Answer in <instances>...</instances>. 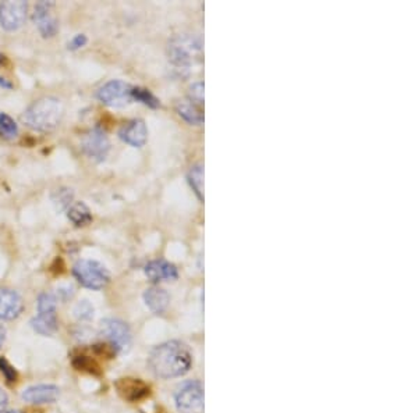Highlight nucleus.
I'll return each mask as SVG.
<instances>
[{
	"mask_svg": "<svg viewBox=\"0 0 418 413\" xmlns=\"http://www.w3.org/2000/svg\"><path fill=\"white\" fill-rule=\"evenodd\" d=\"M191 354L180 341H167L155 347L148 358L152 373L159 379L184 376L191 367Z\"/></svg>",
	"mask_w": 418,
	"mask_h": 413,
	"instance_id": "obj_1",
	"label": "nucleus"
},
{
	"mask_svg": "<svg viewBox=\"0 0 418 413\" xmlns=\"http://www.w3.org/2000/svg\"><path fill=\"white\" fill-rule=\"evenodd\" d=\"M63 113H64L63 103L54 96H46L34 102L28 108L23 116V121L31 130L48 133L55 130L60 124Z\"/></svg>",
	"mask_w": 418,
	"mask_h": 413,
	"instance_id": "obj_2",
	"label": "nucleus"
},
{
	"mask_svg": "<svg viewBox=\"0 0 418 413\" xmlns=\"http://www.w3.org/2000/svg\"><path fill=\"white\" fill-rule=\"evenodd\" d=\"M199 36L193 34H180L169 42L167 55L170 61L183 68H189L202 61L204 49Z\"/></svg>",
	"mask_w": 418,
	"mask_h": 413,
	"instance_id": "obj_3",
	"label": "nucleus"
},
{
	"mask_svg": "<svg viewBox=\"0 0 418 413\" xmlns=\"http://www.w3.org/2000/svg\"><path fill=\"white\" fill-rule=\"evenodd\" d=\"M73 275L83 287L95 291L105 288L111 280L108 269L99 262L91 259L79 260L73 267Z\"/></svg>",
	"mask_w": 418,
	"mask_h": 413,
	"instance_id": "obj_4",
	"label": "nucleus"
},
{
	"mask_svg": "<svg viewBox=\"0 0 418 413\" xmlns=\"http://www.w3.org/2000/svg\"><path fill=\"white\" fill-rule=\"evenodd\" d=\"M131 92H133V86L130 83L120 81V80H113L99 88L96 98L109 108L120 109V108H126L127 105L133 102Z\"/></svg>",
	"mask_w": 418,
	"mask_h": 413,
	"instance_id": "obj_5",
	"label": "nucleus"
},
{
	"mask_svg": "<svg viewBox=\"0 0 418 413\" xmlns=\"http://www.w3.org/2000/svg\"><path fill=\"white\" fill-rule=\"evenodd\" d=\"M101 334L108 340L116 352H127L131 347L129 326L119 319H105L101 323Z\"/></svg>",
	"mask_w": 418,
	"mask_h": 413,
	"instance_id": "obj_6",
	"label": "nucleus"
},
{
	"mask_svg": "<svg viewBox=\"0 0 418 413\" xmlns=\"http://www.w3.org/2000/svg\"><path fill=\"white\" fill-rule=\"evenodd\" d=\"M176 407L181 412H195L204 407V386L196 380L183 383L174 394Z\"/></svg>",
	"mask_w": 418,
	"mask_h": 413,
	"instance_id": "obj_7",
	"label": "nucleus"
},
{
	"mask_svg": "<svg viewBox=\"0 0 418 413\" xmlns=\"http://www.w3.org/2000/svg\"><path fill=\"white\" fill-rule=\"evenodd\" d=\"M81 149L89 159L95 162H104L109 153L111 142L105 131H102L101 128H94L84 136Z\"/></svg>",
	"mask_w": 418,
	"mask_h": 413,
	"instance_id": "obj_8",
	"label": "nucleus"
},
{
	"mask_svg": "<svg viewBox=\"0 0 418 413\" xmlns=\"http://www.w3.org/2000/svg\"><path fill=\"white\" fill-rule=\"evenodd\" d=\"M27 1H4L0 4V26L6 31H16L26 23Z\"/></svg>",
	"mask_w": 418,
	"mask_h": 413,
	"instance_id": "obj_9",
	"label": "nucleus"
},
{
	"mask_svg": "<svg viewBox=\"0 0 418 413\" xmlns=\"http://www.w3.org/2000/svg\"><path fill=\"white\" fill-rule=\"evenodd\" d=\"M55 3L54 1H39L35 6L34 11V23L38 27V31L44 38H52L55 36L57 29H59V23L54 14Z\"/></svg>",
	"mask_w": 418,
	"mask_h": 413,
	"instance_id": "obj_10",
	"label": "nucleus"
},
{
	"mask_svg": "<svg viewBox=\"0 0 418 413\" xmlns=\"http://www.w3.org/2000/svg\"><path fill=\"white\" fill-rule=\"evenodd\" d=\"M116 389L120 394V397L129 402H139L141 399L146 398L149 395V386H146L139 379H120L116 382Z\"/></svg>",
	"mask_w": 418,
	"mask_h": 413,
	"instance_id": "obj_11",
	"label": "nucleus"
},
{
	"mask_svg": "<svg viewBox=\"0 0 418 413\" xmlns=\"http://www.w3.org/2000/svg\"><path fill=\"white\" fill-rule=\"evenodd\" d=\"M21 297L9 288H0V320H13L23 310Z\"/></svg>",
	"mask_w": 418,
	"mask_h": 413,
	"instance_id": "obj_12",
	"label": "nucleus"
},
{
	"mask_svg": "<svg viewBox=\"0 0 418 413\" xmlns=\"http://www.w3.org/2000/svg\"><path fill=\"white\" fill-rule=\"evenodd\" d=\"M60 391L54 384H38V386L28 387L23 392V399L28 404H52L59 398Z\"/></svg>",
	"mask_w": 418,
	"mask_h": 413,
	"instance_id": "obj_13",
	"label": "nucleus"
},
{
	"mask_svg": "<svg viewBox=\"0 0 418 413\" xmlns=\"http://www.w3.org/2000/svg\"><path fill=\"white\" fill-rule=\"evenodd\" d=\"M119 137L134 148H141L148 139V130L142 120H131L120 128Z\"/></svg>",
	"mask_w": 418,
	"mask_h": 413,
	"instance_id": "obj_14",
	"label": "nucleus"
},
{
	"mask_svg": "<svg viewBox=\"0 0 418 413\" xmlns=\"http://www.w3.org/2000/svg\"><path fill=\"white\" fill-rule=\"evenodd\" d=\"M144 272L151 281H155V282L174 281L179 277L176 266L166 260H152L145 266Z\"/></svg>",
	"mask_w": 418,
	"mask_h": 413,
	"instance_id": "obj_15",
	"label": "nucleus"
},
{
	"mask_svg": "<svg viewBox=\"0 0 418 413\" xmlns=\"http://www.w3.org/2000/svg\"><path fill=\"white\" fill-rule=\"evenodd\" d=\"M144 301L154 313H162L169 305V294L164 288L151 287L144 292Z\"/></svg>",
	"mask_w": 418,
	"mask_h": 413,
	"instance_id": "obj_16",
	"label": "nucleus"
},
{
	"mask_svg": "<svg viewBox=\"0 0 418 413\" xmlns=\"http://www.w3.org/2000/svg\"><path fill=\"white\" fill-rule=\"evenodd\" d=\"M176 111L179 116L187 121L191 126H201L204 123V113L201 111V106H198L190 99L187 101H180L176 105Z\"/></svg>",
	"mask_w": 418,
	"mask_h": 413,
	"instance_id": "obj_17",
	"label": "nucleus"
},
{
	"mask_svg": "<svg viewBox=\"0 0 418 413\" xmlns=\"http://www.w3.org/2000/svg\"><path fill=\"white\" fill-rule=\"evenodd\" d=\"M67 218L74 225L84 227L92 221V215L83 202H76L67 209Z\"/></svg>",
	"mask_w": 418,
	"mask_h": 413,
	"instance_id": "obj_18",
	"label": "nucleus"
},
{
	"mask_svg": "<svg viewBox=\"0 0 418 413\" xmlns=\"http://www.w3.org/2000/svg\"><path fill=\"white\" fill-rule=\"evenodd\" d=\"M32 329L42 334V335H51L57 329V320L56 315H38L31 322Z\"/></svg>",
	"mask_w": 418,
	"mask_h": 413,
	"instance_id": "obj_19",
	"label": "nucleus"
},
{
	"mask_svg": "<svg viewBox=\"0 0 418 413\" xmlns=\"http://www.w3.org/2000/svg\"><path fill=\"white\" fill-rule=\"evenodd\" d=\"M189 183L199 200H204V165H195L189 171Z\"/></svg>",
	"mask_w": 418,
	"mask_h": 413,
	"instance_id": "obj_20",
	"label": "nucleus"
},
{
	"mask_svg": "<svg viewBox=\"0 0 418 413\" xmlns=\"http://www.w3.org/2000/svg\"><path fill=\"white\" fill-rule=\"evenodd\" d=\"M19 134L17 123L7 114H0V137L4 139H14Z\"/></svg>",
	"mask_w": 418,
	"mask_h": 413,
	"instance_id": "obj_21",
	"label": "nucleus"
},
{
	"mask_svg": "<svg viewBox=\"0 0 418 413\" xmlns=\"http://www.w3.org/2000/svg\"><path fill=\"white\" fill-rule=\"evenodd\" d=\"M74 193L69 188H59L52 195V200L57 210H66L73 205Z\"/></svg>",
	"mask_w": 418,
	"mask_h": 413,
	"instance_id": "obj_22",
	"label": "nucleus"
},
{
	"mask_svg": "<svg viewBox=\"0 0 418 413\" xmlns=\"http://www.w3.org/2000/svg\"><path fill=\"white\" fill-rule=\"evenodd\" d=\"M56 300L54 294H41L38 298V315H56Z\"/></svg>",
	"mask_w": 418,
	"mask_h": 413,
	"instance_id": "obj_23",
	"label": "nucleus"
},
{
	"mask_svg": "<svg viewBox=\"0 0 418 413\" xmlns=\"http://www.w3.org/2000/svg\"><path fill=\"white\" fill-rule=\"evenodd\" d=\"M133 101H137L141 102L149 108H158L159 106V101L148 91V89H144V88H134L133 86Z\"/></svg>",
	"mask_w": 418,
	"mask_h": 413,
	"instance_id": "obj_24",
	"label": "nucleus"
},
{
	"mask_svg": "<svg viewBox=\"0 0 418 413\" xmlns=\"http://www.w3.org/2000/svg\"><path fill=\"white\" fill-rule=\"evenodd\" d=\"M74 316L80 320V322H88L94 317V306L88 302L86 300H84L81 302L77 303L74 307Z\"/></svg>",
	"mask_w": 418,
	"mask_h": 413,
	"instance_id": "obj_25",
	"label": "nucleus"
},
{
	"mask_svg": "<svg viewBox=\"0 0 418 413\" xmlns=\"http://www.w3.org/2000/svg\"><path fill=\"white\" fill-rule=\"evenodd\" d=\"M189 99L191 102L196 103L198 106H202L204 105V83L198 81V83H194L190 86Z\"/></svg>",
	"mask_w": 418,
	"mask_h": 413,
	"instance_id": "obj_26",
	"label": "nucleus"
},
{
	"mask_svg": "<svg viewBox=\"0 0 418 413\" xmlns=\"http://www.w3.org/2000/svg\"><path fill=\"white\" fill-rule=\"evenodd\" d=\"M0 372L4 374L6 380L9 383H16L17 382V373L13 369V366L4 358L0 359Z\"/></svg>",
	"mask_w": 418,
	"mask_h": 413,
	"instance_id": "obj_27",
	"label": "nucleus"
},
{
	"mask_svg": "<svg viewBox=\"0 0 418 413\" xmlns=\"http://www.w3.org/2000/svg\"><path fill=\"white\" fill-rule=\"evenodd\" d=\"M85 44H86V36L83 35V34H79V35H76V36L71 39V42L69 44V49H71V51H77V49H80V48L85 46Z\"/></svg>",
	"mask_w": 418,
	"mask_h": 413,
	"instance_id": "obj_28",
	"label": "nucleus"
},
{
	"mask_svg": "<svg viewBox=\"0 0 418 413\" xmlns=\"http://www.w3.org/2000/svg\"><path fill=\"white\" fill-rule=\"evenodd\" d=\"M7 404H9V397H7V394L0 388V413H3L6 411Z\"/></svg>",
	"mask_w": 418,
	"mask_h": 413,
	"instance_id": "obj_29",
	"label": "nucleus"
},
{
	"mask_svg": "<svg viewBox=\"0 0 418 413\" xmlns=\"http://www.w3.org/2000/svg\"><path fill=\"white\" fill-rule=\"evenodd\" d=\"M4 340H6V329L3 326H0V348L4 344Z\"/></svg>",
	"mask_w": 418,
	"mask_h": 413,
	"instance_id": "obj_30",
	"label": "nucleus"
},
{
	"mask_svg": "<svg viewBox=\"0 0 418 413\" xmlns=\"http://www.w3.org/2000/svg\"><path fill=\"white\" fill-rule=\"evenodd\" d=\"M0 86H4V88H11V83L4 81V78H0Z\"/></svg>",
	"mask_w": 418,
	"mask_h": 413,
	"instance_id": "obj_31",
	"label": "nucleus"
},
{
	"mask_svg": "<svg viewBox=\"0 0 418 413\" xmlns=\"http://www.w3.org/2000/svg\"><path fill=\"white\" fill-rule=\"evenodd\" d=\"M7 413H21V412H17V411H13V412H7Z\"/></svg>",
	"mask_w": 418,
	"mask_h": 413,
	"instance_id": "obj_32",
	"label": "nucleus"
}]
</instances>
